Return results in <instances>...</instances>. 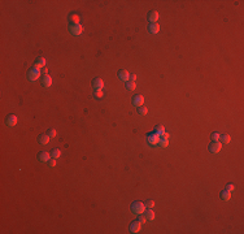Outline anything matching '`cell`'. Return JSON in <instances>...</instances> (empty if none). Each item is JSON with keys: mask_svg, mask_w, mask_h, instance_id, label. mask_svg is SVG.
Wrapping results in <instances>:
<instances>
[{"mask_svg": "<svg viewBox=\"0 0 244 234\" xmlns=\"http://www.w3.org/2000/svg\"><path fill=\"white\" fill-rule=\"evenodd\" d=\"M132 104L135 107H140V105L144 104V96L143 95H135L132 98Z\"/></svg>", "mask_w": 244, "mask_h": 234, "instance_id": "obj_7", "label": "cell"}, {"mask_svg": "<svg viewBox=\"0 0 244 234\" xmlns=\"http://www.w3.org/2000/svg\"><path fill=\"white\" fill-rule=\"evenodd\" d=\"M5 122H7V125H8V126H14V125L17 124V117L14 115H9L8 117H7Z\"/></svg>", "mask_w": 244, "mask_h": 234, "instance_id": "obj_15", "label": "cell"}, {"mask_svg": "<svg viewBox=\"0 0 244 234\" xmlns=\"http://www.w3.org/2000/svg\"><path fill=\"white\" fill-rule=\"evenodd\" d=\"M160 137H161V138H166V139H169V134H168V133H166V131L164 133V134H161Z\"/></svg>", "mask_w": 244, "mask_h": 234, "instance_id": "obj_33", "label": "cell"}, {"mask_svg": "<svg viewBox=\"0 0 244 234\" xmlns=\"http://www.w3.org/2000/svg\"><path fill=\"white\" fill-rule=\"evenodd\" d=\"M221 199H222V200H225V202H227V200H230V199H231V192H230V191H227V190L225 189L223 191L221 192Z\"/></svg>", "mask_w": 244, "mask_h": 234, "instance_id": "obj_19", "label": "cell"}, {"mask_svg": "<svg viewBox=\"0 0 244 234\" xmlns=\"http://www.w3.org/2000/svg\"><path fill=\"white\" fill-rule=\"evenodd\" d=\"M47 163H48V165H49V166H51V168H53V166H55V165H56V159H53V158H51V159H49V160H48V161H47Z\"/></svg>", "mask_w": 244, "mask_h": 234, "instance_id": "obj_29", "label": "cell"}, {"mask_svg": "<svg viewBox=\"0 0 244 234\" xmlns=\"http://www.w3.org/2000/svg\"><path fill=\"white\" fill-rule=\"evenodd\" d=\"M42 72H43V73H44V74H48V70H47V68H43V70H42Z\"/></svg>", "mask_w": 244, "mask_h": 234, "instance_id": "obj_35", "label": "cell"}, {"mask_svg": "<svg viewBox=\"0 0 244 234\" xmlns=\"http://www.w3.org/2000/svg\"><path fill=\"white\" fill-rule=\"evenodd\" d=\"M51 158V155L48 152H45V151H40L39 154H38V159H39L42 163H45V161H48Z\"/></svg>", "mask_w": 244, "mask_h": 234, "instance_id": "obj_11", "label": "cell"}, {"mask_svg": "<svg viewBox=\"0 0 244 234\" xmlns=\"http://www.w3.org/2000/svg\"><path fill=\"white\" fill-rule=\"evenodd\" d=\"M69 21H70L72 25H77V23L81 22V17H79L77 13H70V16H69Z\"/></svg>", "mask_w": 244, "mask_h": 234, "instance_id": "obj_13", "label": "cell"}, {"mask_svg": "<svg viewBox=\"0 0 244 234\" xmlns=\"http://www.w3.org/2000/svg\"><path fill=\"white\" fill-rule=\"evenodd\" d=\"M92 86L95 90H103L104 87V81L101 78H94L92 81Z\"/></svg>", "mask_w": 244, "mask_h": 234, "instance_id": "obj_9", "label": "cell"}, {"mask_svg": "<svg viewBox=\"0 0 244 234\" xmlns=\"http://www.w3.org/2000/svg\"><path fill=\"white\" fill-rule=\"evenodd\" d=\"M118 78H120L121 81L127 82V81L130 79V74H129V72H127V70H120V72H118Z\"/></svg>", "mask_w": 244, "mask_h": 234, "instance_id": "obj_12", "label": "cell"}, {"mask_svg": "<svg viewBox=\"0 0 244 234\" xmlns=\"http://www.w3.org/2000/svg\"><path fill=\"white\" fill-rule=\"evenodd\" d=\"M144 216H146L147 220H153L154 217H156V215H154L153 209H152V208H148V209H146V211H144Z\"/></svg>", "mask_w": 244, "mask_h": 234, "instance_id": "obj_18", "label": "cell"}, {"mask_svg": "<svg viewBox=\"0 0 244 234\" xmlns=\"http://www.w3.org/2000/svg\"><path fill=\"white\" fill-rule=\"evenodd\" d=\"M94 96H95L96 99H101L104 96V94H103V91L101 90H95L94 91Z\"/></svg>", "mask_w": 244, "mask_h": 234, "instance_id": "obj_26", "label": "cell"}, {"mask_svg": "<svg viewBox=\"0 0 244 234\" xmlns=\"http://www.w3.org/2000/svg\"><path fill=\"white\" fill-rule=\"evenodd\" d=\"M49 139H51V137L48 135V134H42V135H39V138H38V142L44 146V144H47L48 142H49Z\"/></svg>", "mask_w": 244, "mask_h": 234, "instance_id": "obj_17", "label": "cell"}, {"mask_svg": "<svg viewBox=\"0 0 244 234\" xmlns=\"http://www.w3.org/2000/svg\"><path fill=\"white\" fill-rule=\"evenodd\" d=\"M60 155H61V152H60V150H57V148H55V150H52V151H51V158L59 159Z\"/></svg>", "mask_w": 244, "mask_h": 234, "instance_id": "obj_22", "label": "cell"}, {"mask_svg": "<svg viewBox=\"0 0 244 234\" xmlns=\"http://www.w3.org/2000/svg\"><path fill=\"white\" fill-rule=\"evenodd\" d=\"M138 221L140 224H146L147 223V219H146V216H143V213H140V215H138Z\"/></svg>", "mask_w": 244, "mask_h": 234, "instance_id": "obj_27", "label": "cell"}, {"mask_svg": "<svg viewBox=\"0 0 244 234\" xmlns=\"http://www.w3.org/2000/svg\"><path fill=\"white\" fill-rule=\"evenodd\" d=\"M221 148H222V144L219 143V141H216V142L213 141L211 144H209V151L213 152V154H218L219 151H221Z\"/></svg>", "mask_w": 244, "mask_h": 234, "instance_id": "obj_5", "label": "cell"}, {"mask_svg": "<svg viewBox=\"0 0 244 234\" xmlns=\"http://www.w3.org/2000/svg\"><path fill=\"white\" fill-rule=\"evenodd\" d=\"M69 30L73 35H81L83 33V26L81 23H77V25H70L69 26Z\"/></svg>", "mask_w": 244, "mask_h": 234, "instance_id": "obj_3", "label": "cell"}, {"mask_svg": "<svg viewBox=\"0 0 244 234\" xmlns=\"http://www.w3.org/2000/svg\"><path fill=\"white\" fill-rule=\"evenodd\" d=\"M140 228H142V224L138 220L130 224V231H131V233H139V231H140Z\"/></svg>", "mask_w": 244, "mask_h": 234, "instance_id": "obj_10", "label": "cell"}, {"mask_svg": "<svg viewBox=\"0 0 244 234\" xmlns=\"http://www.w3.org/2000/svg\"><path fill=\"white\" fill-rule=\"evenodd\" d=\"M219 139H221V142H222V143H225V144L230 143V141H231L230 135H227V134H225V135H221V137H219Z\"/></svg>", "mask_w": 244, "mask_h": 234, "instance_id": "obj_23", "label": "cell"}, {"mask_svg": "<svg viewBox=\"0 0 244 234\" xmlns=\"http://www.w3.org/2000/svg\"><path fill=\"white\" fill-rule=\"evenodd\" d=\"M154 207V202L153 200H148L146 203V208H153Z\"/></svg>", "mask_w": 244, "mask_h": 234, "instance_id": "obj_31", "label": "cell"}, {"mask_svg": "<svg viewBox=\"0 0 244 234\" xmlns=\"http://www.w3.org/2000/svg\"><path fill=\"white\" fill-rule=\"evenodd\" d=\"M226 190H227V191H234V190H235V186H234L233 183H229V185H226Z\"/></svg>", "mask_w": 244, "mask_h": 234, "instance_id": "obj_32", "label": "cell"}, {"mask_svg": "<svg viewBox=\"0 0 244 234\" xmlns=\"http://www.w3.org/2000/svg\"><path fill=\"white\" fill-rule=\"evenodd\" d=\"M158 20V13L156 11H152L151 13L148 14V21L151 23H156V21Z\"/></svg>", "mask_w": 244, "mask_h": 234, "instance_id": "obj_16", "label": "cell"}, {"mask_svg": "<svg viewBox=\"0 0 244 234\" xmlns=\"http://www.w3.org/2000/svg\"><path fill=\"white\" fill-rule=\"evenodd\" d=\"M39 76H40V70H38V69H35V68L30 69V70L27 72V78L30 79V81H37V79L39 78Z\"/></svg>", "mask_w": 244, "mask_h": 234, "instance_id": "obj_4", "label": "cell"}, {"mask_svg": "<svg viewBox=\"0 0 244 234\" xmlns=\"http://www.w3.org/2000/svg\"><path fill=\"white\" fill-rule=\"evenodd\" d=\"M158 144H160L161 147H164V148H165V147H168V146H169V139H166V138H161V137H160V141H158Z\"/></svg>", "mask_w": 244, "mask_h": 234, "instance_id": "obj_24", "label": "cell"}, {"mask_svg": "<svg viewBox=\"0 0 244 234\" xmlns=\"http://www.w3.org/2000/svg\"><path fill=\"white\" fill-rule=\"evenodd\" d=\"M44 66H45V60H44V57H38V59L35 60V62H34V68L38 69V70L43 69Z\"/></svg>", "mask_w": 244, "mask_h": 234, "instance_id": "obj_6", "label": "cell"}, {"mask_svg": "<svg viewBox=\"0 0 244 234\" xmlns=\"http://www.w3.org/2000/svg\"><path fill=\"white\" fill-rule=\"evenodd\" d=\"M47 134L51 137V138H55V137H56V134H57V133H56V130H55V129H49V130H48V133H47Z\"/></svg>", "mask_w": 244, "mask_h": 234, "instance_id": "obj_28", "label": "cell"}, {"mask_svg": "<svg viewBox=\"0 0 244 234\" xmlns=\"http://www.w3.org/2000/svg\"><path fill=\"white\" fill-rule=\"evenodd\" d=\"M138 113L140 116H146L147 113H148V109H147V107H144V105H140V107H138Z\"/></svg>", "mask_w": 244, "mask_h": 234, "instance_id": "obj_21", "label": "cell"}, {"mask_svg": "<svg viewBox=\"0 0 244 234\" xmlns=\"http://www.w3.org/2000/svg\"><path fill=\"white\" fill-rule=\"evenodd\" d=\"M154 133L158 134V135L164 134V133H165V126H164V125H157V126L154 127Z\"/></svg>", "mask_w": 244, "mask_h": 234, "instance_id": "obj_20", "label": "cell"}, {"mask_svg": "<svg viewBox=\"0 0 244 234\" xmlns=\"http://www.w3.org/2000/svg\"><path fill=\"white\" fill-rule=\"evenodd\" d=\"M126 87H127V90H130V91H134L135 89H136V85H135V82H132V81H127V83H126Z\"/></svg>", "mask_w": 244, "mask_h": 234, "instance_id": "obj_25", "label": "cell"}, {"mask_svg": "<svg viewBox=\"0 0 244 234\" xmlns=\"http://www.w3.org/2000/svg\"><path fill=\"white\" fill-rule=\"evenodd\" d=\"M147 141H148L149 144L154 146V144H158V141H160V135L156 134V133H149L147 134Z\"/></svg>", "mask_w": 244, "mask_h": 234, "instance_id": "obj_2", "label": "cell"}, {"mask_svg": "<svg viewBox=\"0 0 244 234\" xmlns=\"http://www.w3.org/2000/svg\"><path fill=\"white\" fill-rule=\"evenodd\" d=\"M40 82H42L43 87H49V86L52 85V78H51V76L45 74V76H43L42 78H40Z\"/></svg>", "mask_w": 244, "mask_h": 234, "instance_id": "obj_8", "label": "cell"}, {"mask_svg": "<svg viewBox=\"0 0 244 234\" xmlns=\"http://www.w3.org/2000/svg\"><path fill=\"white\" fill-rule=\"evenodd\" d=\"M148 31L151 34H157L158 31H160V26L158 23H149L148 25Z\"/></svg>", "mask_w": 244, "mask_h": 234, "instance_id": "obj_14", "label": "cell"}, {"mask_svg": "<svg viewBox=\"0 0 244 234\" xmlns=\"http://www.w3.org/2000/svg\"><path fill=\"white\" fill-rule=\"evenodd\" d=\"M131 211L134 212L135 215H140L146 211V204H143L142 202H134L131 204Z\"/></svg>", "mask_w": 244, "mask_h": 234, "instance_id": "obj_1", "label": "cell"}, {"mask_svg": "<svg viewBox=\"0 0 244 234\" xmlns=\"http://www.w3.org/2000/svg\"><path fill=\"white\" fill-rule=\"evenodd\" d=\"M135 79H136V76H135V74H130V81H132V82H135Z\"/></svg>", "mask_w": 244, "mask_h": 234, "instance_id": "obj_34", "label": "cell"}, {"mask_svg": "<svg viewBox=\"0 0 244 234\" xmlns=\"http://www.w3.org/2000/svg\"><path fill=\"white\" fill-rule=\"evenodd\" d=\"M219 137H221V135H219L218 133H212V141H214V142L219 141Z\"/></svg>", "mask_w": 244, "mask_h": 234, "instance_id": "obj_30", "label": "cell"}]
</instances>
